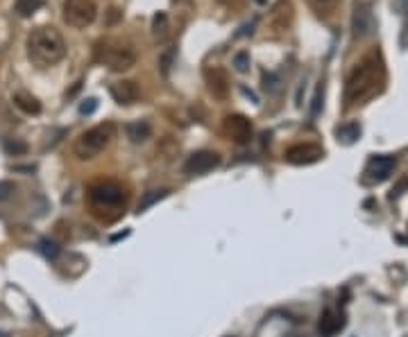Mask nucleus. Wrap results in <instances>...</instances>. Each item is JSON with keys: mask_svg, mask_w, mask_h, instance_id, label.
<instances>
[{"mask_svg": "<svg viewBox=\"0 0 408 337\" xmlns=\"http://www.w3.org/2000/svg\"><path fill=\"white\" fill-rule=\"evenodd\" d=\"M385 84V68L379 50H372L370 55H365L354 70L347 77L345 86V100L350 105H363V102L372 100L379 95Z\"/></svg>", "mask_w": 408, "mask_h": 337, "instance_id": "obj_1", "label": "nucleus"}, {"mask_svg": "<svg viewBox=\"0 0 408 337\" xmlns=\"http://www.w3.org/2000/svg\"><path fill=\"white\" fill-rule=\"evenodd\" d=\"M27 57L39 68L57 66L66 55V41L59 29L50 25H39L27 34Z\"/></svg>", "mask_w": 408, "mask_h": 337, "instance_id": "obj_2", "label": "nucleus"}, {"mask_svg": "<svg viewBox=\"0 0 408 337\" xmlns=\"http://www.w3.org/2000/svg\"><path fill=\"white\" fill-rule=\"evenodd\" d=\"M116 125L111 120L107 122H100V125L87 129L84 134H82L77 140H75V157L82 159V161H91L96 159L102 150L109 147V143L116 138Z\"/></svg>", "mask_w": 408, "mask_h": 337, "instance_id": "obj_3", "label": "nucleus"}, {"mask_svg": "<svg viewBox=\"0 0 408 337\" xmlns=\"http://www.w3.org/2000/svg\"><path fill=\"white\" fill-rule=\"evenodd\" d=\"M61 14H64V20L70 27L84 29L96 20L98 5L94 3V0H64Z\"/></svg>", "mask_w": 408, "mask_h": 337, "instance_id": "obj_4", "label": "nucleus"}, {"mask_svg": "<svg viewBox=\"0 0 408 337\" xmlns=\"http://www.w3.org/2000/svg\"><path fill=\"white\" fill-rule=\"evenodd\" d=\"M98 59L102 64H107L111 70H129L136 64V55L132 53L129 48H120V46H100L98 48Z\"/></svg>", "mask_w": 408, "mask_h": 337, "instance_id": "obj_5", "label": "nucleus"}, {"mask_svg": "<svg viewBox=\"0 0 408 337\" xmlns=\"http://www.w3.org/2000/svg\"><path fill=\"white\" fill-rule=\"evenodd\" d=\"M89 197L98 206H105V209H114L122 204V188L114 181H98L94 186L89 188Z\"/></svg>", "mask_w": 408, "mask_h": 337, "instance_id": "obj_6", "label": "nucleus"}, {"mask_svg": "<svg viewBox=\"0 0 408 337\" xmlns=\"http://www.w3.org/2000/svg\"><path fill=\"white\" fill-rule=\"evenodd\" d=\"M324 157V150L320 145H315V143H300V145H293L286 150V163H291V166H311V163L320 161Z\"/></svg>", "mask_w": 408, "mask_h": 337, "instance_id": "obj_7", "label": "nucleus"}, {"mask_svg": "<svg viewBox=\"0 0 408 337\" xmlns=\"http://www.w3.org/2000/svg\"><path fill=\"white\" fill-rule=\"evenodd\" d=\"M220 166V154L218 152H209V150H202V152H196V154H191L184 163V172L191 177L196 175H204V172H211L213 168Z\"/></svg>", "mask_w": 408, "mask_h": 337, "instance_id": "obj_8", "label": "nucleus"}, {"mask_svg": "<svg viewBox=\"0 0 408 337\" xmlns=\"http://www.w3.org/2000/svg\"><path fill=\"white\" fill-rule=\"evenodd\" d=\"M397 166V159L390 154H379L372 157L365 166V181L370 183H381L393 175V170Z\"/></svg>", "mask_w": 408, "mask_h": 337, "instance_id": "obj_9", "label": "nucleus"}, {"mask_svg": "<svg viewBox=\"0 0 408 337\" xmlns=\"http://www.w3.org/2000/svg\"><path fill=\"white\" fill-rule=\"evenodd\" d=\"M222 129L224 134H227L234 143H248L250 136H252V120L248 116H241V114H231L224 118L222 122Z\"/></svg>", "mask_w": 408, "mask_h": 337, "instance_id": "obj_10", "label": "nucleus"}, {"mask_svg": "<svg viewBox=\"0 0 408 337\" xmlns=\"http://www.w3.org/2000/svg\"><path fill=\"white\" fill-rule=\"evenodd\" d=\"M204 81H207L209 93L216 100H227L229 95V75L220 66H213L204 70Z\"/></svg>", "mask_w": 408, "mask_h": 337, "instance_id": "obj_11", "label": "nucleus"}, {"mask_svg": "<svg viewBox=\"0 0 408 337\" xmlns=\"http://www.w3.org/2000/svg\"><path fill=\"white\" fill-rule=\"evenodd\" d=\"M109 93L118 102V105H134V102L139 100V95H141V91L136 86V81L122 79V81H116V84L109 86Z\"/></svg>", "mask_w": 408, "mask_h": 337, "instance_id": "obj_12", "label": "nucleus"}, {"mask_svg": "<svg viewBox=\"0 0 408 337\" xmlns=\"http://www.w3.org/2000/svg\"><path fill=\"white\" fill-rule=\"evenodd\" d=\"M345 326V317L340 312H336L331 308H326L322 315H320V322H318V333L320 337H331L336 335Z\"/></svg>", "mask_w": 408, "mask_h": 337, "instance_id": "obj_13", "label": "nucleus"}, {"mask_svg": "<svg viewBox=\"0 0 408 337\" xmlns=\"http://www.w3.org/2000/svg\"><path fill=\"white\" fill-rule=\"evenodd\" d=\"M354 37H363L370 29V7L367 5H356L354 7V18H352Z\"/></svg>", "mask_w": 408, "mask_h": 337, "instance_id": "obj_14", "label": "nucleus"}, {"mask_svg": "<svg viewBox=\"0 0 408 337\" xmlns=\"http://www.w3.org/2000/svg\"><path fill=\"white\" fill-rule=\"evenodd\" d=\"M125 134L132 143H146L150 136H152V127H150V122L146 120H136V122H129V125L125 127Z\"/></svg>", "mask_w": 408, "mask_h": 337, "instance_id": "obj_15", "label": "nucleus"}, {"mask_svg": "<svg viewBox=\"0 0 408 337\" xmlns=\"http://www.w3.org/2000/svg\"><path fill=\"white\" fill-rule=\"evenodd\" d=\"M14 105L23 111V114L27 116H39L41 114V102L32 95H27V93H16L14 95Z\"/></svg>", "mask_w": 408, "mask_h": 337, "instance_id": "obj_16", "label": "nucleus"}, {"mask_svg": "<svg viewBox=\"0 0 408 337\" xmlns=\"http://www.w3.org/2000/svg\"><path fill=\"white\" fill-rule=\"evenodd\" d=\"M44 5H46V0H16V3H14V12L20 18H30V16H34Z\"/></svg>", "mask_w": 408, "mask_h": 337, "instance_id": "obj_17", "label": "nucleus"}, {"mask_svg": "<svg viewBox=\"0 0 408 337\" xmlns=\"http://www.w3.org/2000/svg\"><path fill=\"white\" fill-rule=\"evenodd\" d=\"M152 34H155L157 41H166L170 37V25H168V14L166 12H159L155 16V20H152Z\"/></svg>", "mask_w": 408, "mask_h": 337, "instance_id": "obj_18", "label": "nucleus"}, {"mask_svg": "<svg viewBox=\"0 0 408 337\" xmlns=\"http://www.w3.org/2000/svg\"><path fill=\"white\" fill-rule=\"evenodd\" d=\"M163 197H168V190H152L150 195H146L143 197V201L139 204V211H146V209H150L152 204H157L159 199H163Z\"/></svg>", "mask_w": 408, "mask_h": 337, "instance_id": "obj_19", "label": "nucleus"}, {"mask_svg": "<svg viewBox=\"0 0 408 337\" xmlns=\"http://www.w3.org/2000/svg\"><path fill=\"white\" fill-rule=\"evenodd\" d=\"M338 136L345 140V143H352L361 136V127L359 125H347V127H340L338 129Z\"/></svg>", "mask_w": 408, "mask_h": 337, "instance_id": "obj_20", "label": "nucleus"}, {"mask_svg": "<svg viewBox=\"0 0 408 337\" xmlns=\"http://www.w3.org/2000/svg\"><path fill=\"white\" fill-rule=\"evenodd\" d=\"M234 66H236L238 73H248L250 70V55L248 53H238L234 57Z\"/></svg>", "mask_w": 408, "mask_h": 337, "instance_id": "obj_21", "label": "nucleus"}, {"mask_svg": "<svg viewBox=\"0 0 408 337\" xmlns=\"http://www.w3.org/2000/svg\"><path fill=\"white\" fill-rule=\"evenodd\" d=\"M311 3L318 12H331V9L338 3H343V0H311Z\"/></svg>", "mask_w": 408, "mask_h": 337, "instance_id": "obj_22", "label": "nucleus"}, {"mask_svg": "<svg viewBox=\"0 0 408 337\" xmlns=\"http://www.w3.org/2000/svg\"><path fill=\"white\" fill-rule=\"evenodd\" d=\"M96 107H98V100H96V98H89V100L84 102V105L79 107V114H82V116H89V114H94V111H96Z\"/></svg>", "mask_w": 408, "mask_h": 337, "instance_id": "obj_23", "label": "nucleus"}, {"mask_svg": "<svg viewBox=\"0 0 408 337\" xmlns=\"http://www.w3.org/2000/svg\"><path fill=\"white\" fill-rule=\"evenodd\" d=\"M14 190H16V186L12 181H0V199H7Z\"/></svg>", "mask_w": 408, "mask_h": 337, "instance_id": "obj_24", "label": "nucleus"}, {"mask_svg": "<svg viewBox=\"0 0 408 337\" xmlns=\"http://www.w3.org/2000/svg\"><path fill=\"white\" fill-rule=\"evenodd\" d=\"M41 247H44V251L48 253V256H57L59 249L55 242H48V240H41Z\"/></svg>", "mask_w": 408, "mask_h": 337, "instance_id": "obj_25", "label": "nucleus"}, {"mask_svg": "<svg viewBox=\"0 0 408 337\" xmlns=\"http://www.w3.org/2000/svg\"><path fill=\"white\" fill-rule=\"evenodd\" d=\"M5 147L9 152H25V145H14V143H5Z\"/></svg>", "mask_w": 408, "mask_h": 337, "instance_id": "obj_26", "label": "nucleus"}, {"mask_svg": "<svg viewBox=\"0 0 408 337\" xmlns=\"http://www.w3.org/2000/svg\"><path fill=\"white\" fill-rule=\"evenodd\" d=\"M222 5H227V7H241L243 5V0H220Z\"/></svg>", "mask_w": 408, "mask_h": 337, "instance_id": "obj_27", "label": "nucleus"}]
</instances>
